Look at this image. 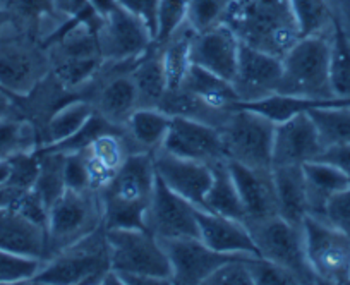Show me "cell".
<instances>
[{
    "mask_svg": "<svg viewBox=\"0 0 350 285\" xmlns=\"http://www.w3.org/2000/svg\"><path fill=\"white\" fill-rule=\"evenodd\" d=\"M157 172L153 155L134 152L98 191L105 229H146Z\"/></svg>",
    "mask_w": 350,
    "mask_h": 285,
    "instance_id": "1",
    "label": "cell"
},
{
    "mask_svg": "<svg viewBox=\"0 0 350 285\" xmlns=\"http://www.w3.org/2000/svg\"><path fill=\"white\" fill-rule=\"evenodd\" d=\"M224 23L241 43L278 57L301 36L288 0H230Z\"/></svg>",
    "mask_w": 350,
    "mask_h": 285,
    "instance_id": "2",
    "label": "cell"
},
{
    "mask_svg": "<svg viewBox=\"0 0 350 285\" xmlns=\"http://www.w3.org/2000/svg\"><path fill=\"white\" fill-rule=\"evenodd\" d=\"M332 36H299L282 57V81L277 93L311 100L336 98L329 85Z\"/></svg>",
    "mask_w": 350,
    "mask_h": 285,
    "instance_id": "3",
    "label": "cell"
},
{
    "mask_svg": "<svg viewBox=\"0 0 350 285\" xmlns=\"http://www.w3.org/2000/svg\"><path fill=\"white\" fill-rule=\"evenodd\" d=\"M109 270V244H107L105 227L102 226L79 243L50 256L31 284H102Z\"/></svg>",
    "mask_w": 350,
    "mask_h": 285,
    "instance_id": "4",
    "label": "cell"
},
{
    "mask_svg": "<svg viewBox=\"0 0 350 285\" xmlns=\"http://www.w3.org/2000/svg\"><path fill=\"white\" fill-rule=\"evenodd\" d=\"M102 226L103 215L98 193L92 189H66L49 210V258L79 243Z\"/></svg>",
    "mask_w": 350,
    "mask_h": 285,
    "instance_id": "5",
    "label": "cell"
},
{
    "mask_svg": "<svg viewBox=\"0 0 350 285\" xmlns=\"http://www.w3.org/2000/svg\"><path fill=\"white\" fill-rule=\"evenodd\" d=\"M110 268L119 275H146L172 284V264L163 244L148 229H105Z\"/></svg>",
    "mask_w": 350,
    "mask_h": 285,
    "instance_id": "6",
    "label": "cell"
},
{
    "mask_svg": "<svg viewBox=\"0 0 350 285\" xmlns=\"http://www.w3.org/2000/svg\"><path fill=\"white\" fill-rule=\"evenodd\" d=\"M225 157L252 169H271L275 124L244 109H232L220 124Z\"/></svg>",
    "mask_w": 350,
    "mask_h": 285,
    "instance_id": "7",
    "label": "cell"
},
{
    "mask_svg": "<svg viewBox=\"0 0 350 285\" xmlns=\"http://www.w3.org/2000/svg\"><path fill=\"white\" fill-rule=\"evenodd\" d=\"M245 226L258 247L259 258L287 268L301 284H318L306 258L302 226L288 222L280 215L245 222Z\"/></svg>",
    "mask_w": 350,
    "mask_h": 285,
    "instance_id": "8",
    "label": "cell"
},
{
    "mask_svg": "<svg viewBox=\"0 0 350 285\" xmlns=\"http://www.w3.org/2000/svg\"><path fill=\"white\" fill-rule=\"evenodd\" d=\"M308 264L318 284H350V236L319 217L302 222Z\"/></svg>",
    "mask_w": 350,
    "mask_h": 285,
    "instance_id": "9",
    "label": "cell"
},
{
    "mask_svg": "<svg viewBox=\"0 0 350 285\" xmlns=\"http://www.w3.org/2000/svg\"><path fill=\"white\" fill-rule=\"evenodd\" d=\"M96 40L103 62L119 66H133L153 43L146 26L120 8L100 19Z\"/></svg>",
    "mask_w": 350,
    "mask_h": 285,
    "instance_id": "10",
    "label": "cell"
},
{
    "mask_svg": "<svg viewBox=\"0 0 350 285\" xmlns=\"http://www.w3.org/2000/svg\"><path fill=\"white\" fill-rule=\"evenodd\" d=\"M196 211L198 206L168 189L157 177L146 213V229L160 241L200 237Z\"/></svg>",
    "mask_w": 350,
    "mask_h": 285,
    "instance_id": "11",
    "label": "cell"
},
{
    "mask_svg": "<svg viewBox=\"0 0 350 285\" xmlns=\"http://www.w3.org/2000/svg\"><path fill=\"white\" fill-rule=\"evenodd\" d=\"M161 148L172 155L196 160L208 165L227 160L220 129L189 117L172 116L170 127Z\"/></svg>",
    "mask_w": 350,
    "mask_h": 285,
    "instance_id": "12",
    "label": "cell"
},
{
    "mask_svg": "<svg viewBox=\"0 0 350 285\" xmlns=\"http://www.w3.org/2000/svg\"><path fill=\"white\" fill-rule=\"evenodd\" d=\"M172 264V284L204 285L211 273L227 261L249 254H227L208 247L200 237L160 241Z\"/></svg>",
    "mask_w": 350,
    "mask_h": 285,
    "instance_id": "13",
    "label": "cell"
},
{
    "mask_svg": "<svg viewBox=\"0 0 350 285\" xmlns=\"http://www.w3.org/2000/svg\"><path fill=\"white\" fill-rule=\"evenodd\" d=\"M282 57L241 43L237 72L232 81L241 102L265 98L277 93L282 81Z\"/></svg>",
    "mask_w": 350,
    "mask_h": 285,
    "instance_id": "14",
    "label": "cell"
},
{
    "mask_svg": "<svg viewBox=\"0 0 350 285\" xmlns=\"http://www.w3.org/2000/svg\"><path fill=\"white\" fill-rule=\"evenodd\" d=\"M325 150L318 127L308 112L275 124L271 169L282 165H304Z\"/></svg>",
    "mask_w": 350,
    "mask_h": 285,
    "instance_id": "15",
    "label": "cell"
},
{
    "mask_svg": "<svg viewBox=\"0 0 350 285\" xmlns=\"http://www.w3.org/2000/svg\"><path fill=\"white\" fill-rule=\"evenodd\" d=\"M153 155L157 177L174 193L183 196L194 206L203 208V200L213 182L211 165L196 160L172 155L163 148H158Z\"/></svg>",
    "mask_w": 350,
    "mask_h": 285,
    "instance_id": "16",
    "label": "cell"
},
{
    "mask_svg": "<svg viewBox=\"0 0 350 285\" xmlns=\"http://www.w3.org/2000/svg\"><path fill=\"white\" fill-rule=\"evenodd\" d=\"M239 50L241 40L234 29L218 23L204 31H196L191 43V62L232 83L237 72Z\"/></svg>",
    "mask_w": 350,
    "mask_h": 285,
    "instance_id": "17",
    "label": "cell"
},
{
    "mask_svg": "<svg viewBox=\"0 0 350 285\" xmlns=\"http://www.w3.org/2000/svg\"><path fill=\"white\" fill-rule=\"evenodd\" d=\"M228 170L232 174L239 196L245 210V222L268 219L278 215L277 193H275L273 172L271 169H252L242 163L230 162Z\"/></svg>",
    "mask_w": 350,
    "mask_h": 285,
    "instance_id": "18",
    "label": "cell"
},
{
    "mask_svg": "<svg viewBox=\"0 0 350 285\" xmlns=\"http://www.w3.org/2000/svg\"><path fill=\"white\" fill-rule=\"evenodd\" d=\"M196 219L200 239L208 247L218 253L258 256V247L244 222L217 215L203 208H198Z\"/></svg>",
    "mask_w": 350,
    "mask_h": 285,
    "instance_id": "19",
    "label": "cell"
},
{
    "mask_svg": "<svg viewBox=\"0 0 350 285\" xmlns=\"http://www.w3.org/2000/svg\"><path fill=\"white\" fill-rule=\"evenodd\" d=\"M0 249L46 261V230L18 211L0 208Z\"/></svg>",
    "mask_w": 350,
    "mask_h": 285,
    "instance_id": "20",
    "label": "cell"
},
{
    "mask_svg": "<svg viewBox=\"0 0 350 285\" xmlns=\"http://www.w3.org/2000/svg\"><path fill=\"white\" fill-rule=\"evenodd\" d=\"M273 182L277 193L278 215L292 223L302 226L309 215L308 191L302 165L273 167Z\"/></svg>",
    "mask_w": 350,
    "mask_h": 285,
    "instance_id": "21",
    "label": "cell"
},
{
    "mask_svg": "<svg viewBox=\"0 0 350 285\" xmlns=\"http://www.w3.org/2000/svg\"><path fill=\"white\" fill-rule=\"evenodd\" d=\"M92 103L95 105L96 112L102 113L109 122L124 127L131 113L139 107L136 86L131 79L129 69L124 70L122 74H116L107 79Z\"/></svg>",
    "mask_w": 350,
    "mask_h": 285,
    "instance_id": "22",
    "label": "cell"
},
{
    "mask_svg": "<svg viewBox=\"0 0 350 285\" xmlns=\"http://www.w3.org/2000/svg\"><path fill=\"white\" fill-rule=\"evenodd\" d=\"M170 122L172 116L160 107H137L124 124V133L134 152L153 153L163 146Z\"/></svg>",
    "mask_w": 350,
    "mask_h": 285,
    "instance_id": "23",
    "label": "cell"
},
{
    "mask_svg": "<svg viewBox=\"0 0 350 285\" xmlns=\"http://www.w3.org/2000/svg\"><path fill=\"white\" fill-rule=\"evenodd\" d=\"M129 74L134 86H136L137 105L160 107L161 100L168 90L163 64H161L160 46L151 43L148 52L143 53L129 67Z\"/></svg>",
    "mask_w": 350,
    "mask_h": 285,
    "instance_id": "24",
    "label": "cell"
},
{
    "mask_svg": "<svg viewBox=\"0 0 350 285\" xmlns=\"http://www.w3.org/2000/svg\"><path fill=\"white\" fill-rule=\"evenodd\" d=\"M306 179V191H308L309 215L321 219L325 204L336 191L343 189L350 184V180L340 172L336 167L321 160H312L302 165Z\"/></svg>",
    "mask_w": 350,
    "mask_h": 285,
    "instance_id": "25",
    "label": "cell"
},
{
    "mask_svg": "<svg viewBox=\"0 0 350 285\" xmlns=\"http://www.w3.org/2000/svg\"><path fill=\"white\" fill-rule=\"evenodd\" d=\"M211 169H213V182L203 200V210L245 223L244 204L232 179L227 160L213 163Z\"/></svg>",
    "mask_w": 350,
    "mask_h": 285,
    "instance_id": "26",
    "label": "cell"
},
{
    "mask_svg": "<svg viewBox=\"0 0 350 285\" xmlns=\"http://www.w3.org/2000/svg\"><path fill=\"white\" fill-rule=\"evenodd\" d=\"M180 88L193 93L198 98L218 110H232L235 103L241 102L230 81L213 74L196 64H191Z\"/></svg>",
    "mask_w": 350,
    "mask_h": 285,
    "instance_id": "27",
    "label": "cell"
},
{
    "mask_svg": "<svg viewBox=\"0 0 350 285\" xmlns=\"http://www.w3.org/2000/svg\"><path fill=\"white\" fill-rule=\"evenodd\" d=\"M194 35H196V29L191 28L187 23L163 46H160L168 90H179L183 86L184 78L193 64L191 62V43H193Z\"/></svg>",
    "mask_w": 350,
    "mask_h": 285,
    "instance_id": "28",
    "label": "cell"
},
{
    "mask_svg": "<svg viewBox=\"0 0 350 285\" xmlns=\"http://www.w3.org/2000/svg\"><path fill=\"white\" fill-rule=\"evenodd\" d=\"M95 112V105L90 100H72L60 107L46 124V145H55L59 141L72 136Z\"/></svg>",
    "mask_w": 350,
    "mask_h": 285,
    "instance_id": "29",
    "label": "cell"
},
{
    "mask_svg": "<svg viewBox=\"0 0 350 285\" xmlns=\"http://www.w3.org/2000/svg\"><path fill=\"white\" fill-rule=\"evenodd\" d=\"M309 116L318 127L323 146L350 143V103L343 105L316 107Z\"/></svg>",
    "mask_w": 350,
    "mask_h": 285,
    "instance_id": "30",
    "label": "cell"
},
{
    "mask_svg": "<svg viewBox=\"0 0 350 285\" xmlns=\"http://www.w3.org/2000/svg\"><path fill=\"white\" fill-rule=\"evenodd\" d=\"M40 155V170L33 189L45 204L52 206L53 201L66 191V180H64V155L57 152H43L38 150Z\"/></svg>",
    "mask_w": 350,
    "mask_h": 285,
    "instance_id": "31",
    "label": "cell"
},
{
    "mask_svg": "<svg viewBox=\"0 0 350 285\" xmlns=\"http://www.w3.org/2000/svg\"><path fill=\"white\" fill-rule=\"evenodd\" d=\"M329 85L336 98L350 100V42L338 26L332 36Z\"/></svg>",
    "mask_w": 350,
    "mask_h": 285,
    "instance_id": "32",
    "label": "cell"
},
{
    "mask_svg": "<svg viewBox=\"0 0 350 285\" xmlns=\"http://www.w3.org/2000/svg\"><path fill=\"white\" fill-rule=\"evenodd\" d=\"M299 35H326L332 25L328 0H288Z\"/></svg>",
    "mask_w": 350,
    "mask_h": 285,
    "instance_id": "33",
    "label": "cell"
},
{
    "mask_svg": "<svg viewBox=\"0 0 350 285\" xmlns=\"http://www.w3.org/2000/svg\"><path fill=\"white\" fill-rule=\"evenodd\" d=\"M116 129H124V127L116 126V124L109 122L102 113L95 112L90 120L81 127L79 131L69 136L67 139L59 141L55 145H46L43 146V152H57L62 153V155H69V153H79L84 152L86 148H90L93 141L96 139L98 136H102L103 133H109V131H116Z\"/></svg>",
    "mask_w": 350,
    "mask_h": 285,
    "instance_id": "34",
    "label": "cell"
},
{
    "mask_svg": "<svg viewBox=\"0 0 350 285\" xmlns=\"http://www.w3.org/2000/svg\"><path fill=\"white\" fill-rule=\"evenodd\" d=\"M189 2L187 0H160L157 16V35L153 43L163 46L175 33L187 25Z\"/></svg>",
    "mask_w": 350,
    "mask_h": 285,
    "instance_id": "35",
    "label": "cell"
},
{
    "mask_svg": "<svg viewBox=\"0 0 350 285\" xmlns=\"http://www.w3.org/2000/svg\"><path fill=\"white\" fill-rule=\"evenodd\" d=\"M33 78V66L29 59L18 52L0 53V86L19 96V92L28 88Z\"/></svg>",
    "mask_w": 350,
    "mask_h": 285,
    "instance_id": "36",
    "label": "cell"
},
{
    "mask_svg": "<svg viewBox=\"0 0 350 285\" xmlns=\"http://www.w3.org/2000/svg\"><path fill=\"white\" fill-rule=\"evenodd\" d=\"M45 260L0 249V284H23L36 277Z\"/></svg>",
    "mask_w": 350,
    "mask_h": 285,
    "instance_id": "37",
    "label": "cell"
},
{
    "mask_svg": "<svg viewBox=\"0 0 350 285\" xmlns=\"http://www.w3.org/2000/svg\"><path fill=\"white\" fill-rule=\"evenodd\" d=\"M33 129L25 122L0 117V160H9L19 153L31 152Z\"/></svg>",
    "mask_w": 350,
    "mask_h": 285,
    "instance_id": "38",
    "label": "cell"
},
{
    "mask_svg": "<svg viewBox=\"0 0 350 285\" xmlns=\"http://www.w3.org/2000/svg\"><path fill=\"white\" fill-rule=\"evenodd\" d=\"M258 256H241L227 261L213 271L204 285H256L251 261Z\"/></svg>",
    "mask_w": 350,
    "mask_h": 285,
    "instance_id": "39",
    "label": "cell"
},
{
    "mask_svg": "<svg viewBox=\"0 0 350 285\" xmlns=\"http://www.w3.org/2000/svg\"><path fill=\"white\" fill-rule=\"evenodd\" d=\"M187 2H189L187 23L196 31H204L218 23H224V16L230 0H187Z\"/></svg>",
    "mask_w": 350,
    "mask_h": 285,
    "instance_id": "40",
    "label": "cell"
},
{
    "mask_svg": "<svg viewBox=\"0 0 350 285\" xmlns=\"http://www.w3.org/2000/svg\"><path fill=\"white\" fill-rule=\"evenodd\" d=\"M323 220L350 236V184L343 189L336 191L325 204Z\"/></svg>",
    "mask_w": 350,
    "mask_h": 285,
    "instance_id": "41",
    "label": "cell"
},
{
    "mask_svg": "<svg viewBox=\"0 0 350 285\" xmlns=\"http://www.w3.org/2000/svg\"><path fill=\"white\" fill-rule=\"evenodd\" d=\"M252 275H254L256 285H292L301 284L297 277L287 268L278 267V264L271 263L262 258H254L251 261Z\"/></svg>",
    "mask_w": 350,
    "mask_h": 285,
    "instance_id": "42",
    "label": "cell"
},
{
    "mask_svg": "<svg viewBox=\"0 0 350 285\" xmlns=\"http://www.w3.org/2000/svg\"><path fill=\"white\" fill-rule=\"evenodd\" d=\"M64 180H66V189H90V177H88L84 152L64 155Z\"/></svg>",
    "mask_w": 350,
    "mask_h": 285,
    "instance_id": "43",
    "label": "cell"
},
{
    "mask_svg": "<svg viewBox=\"0 0 350 285\" xmlns=\"http://www.w3.org/2000/svg\"><path fill=\"white\" fill-rule=\"evenodd\" d=\"M119 8L129 12L131 16L139 19L146 29L150 31L151 38L154 40L157 35V16L160 0H117Z\"/></svg>",
    "mask_w": 350,
    "mask_h": 285,
    "instance_id": "44",
    "label": "cell"
},
{
    "mask_svg": "<svg viewBox=\"0 0 350 285\" xmlns=\"http://www.w3.org/2000/svg\"><path fill=\"white\" fill-rule=\"evenodd\" d=\"M316 160H321V162L336 167L350 180V143L326 146Z\"/></svg>",
    "mask_w": 350,
    "mask_h": 285,
    "instance_id": "45",
    "label": "cell"
},
{
    "mask_svg": "<svg viewBox=\"0 0 350 285\" xmlns=\"http://www.w3.org/2000/svg\"><path fill=\"white\" fill-rule=\"evenodd\" d=\"M52 4L69 21H76V19L95 14L88 0H52Z\"/></svg>",
    "mask_w": 350,
    "mask_h": 285,
    "instance_id": "46",
    "label": "cell"
},
{
    "mask_svg": "<svg viewBox=\"0 0 350 285\" xmlns=\"http://www.w3.org/2000/svg\"><path fill=\"white\" fill-rule=\"evenodd\" d=\"M88 2H90V8L93 9V12L98 18H105L107 14H110V12L119 8L117 0H88Z\"/></svg>",
    "mask_w": 350,
    "mask_h": 285,
    "instance_id": "47",
    "label": "cell"
},
{
    "mask_svg": "<svg viewBox=\"0 0 350 285\" xmlns=\"http://www.w3.org/2000/svg\"><path fill=\"white\" fill-rule=\"evenodd\" d=\"M11 177V162L9 160H0V186L8 184Z\"/></svg>",
    "mask_w": 350,
    "mask_h": 285,
    "instance_id": "48",
    "label": "cell"
},
{
    "mask_svg": "<svg viewBox=\"0 0 350 285\" xmlns=\"http://www.w3.org/2000/svg\"><path fill=\"white\" fill-rule=\"evenodd\" d=\"M14 98H18V95H14V93H11L9 90H5L4 86H0V109H5L8 103Z\"/></svg>",
    "mask_w": 350,
    "mask_h": 285,
    "instance_id": "49",
    "label": "cell"
},
{
    "mask_svg": "<svg viewBox=\"0 0 350 285\" xmlns=\"http://www.w3.org/2000/svg\"><path fill=\"white\" fill-rule=\"evenodd\" d=\"M0 117H4V109H0Z\"/></svg>",
    "mask_w": 350,
    "mask_h": 285,
    "instance_id": "50",
    "label": "cell"
}]
</instances>
